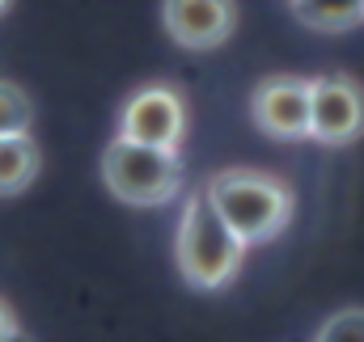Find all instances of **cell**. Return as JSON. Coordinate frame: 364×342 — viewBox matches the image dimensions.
<instances>
[{"instance_id": "5bb4252c", "label": "cell", "mask_w": 364, "mask_h": 342, "mask_svg": "<svg viewBox=\"0 0 364 342\" xmlns=\"http://www.w3.org/2000/svg\"><path fill=\"white\" fill-rule=\"evenodd\" d=\"M9 4H13V0H0V17H4V13H9Z\"/></svg>"}, {"instance_id": "4fadbf2b", "label": "cell", "mask_w": 364, "mask_h": 342, "mask_svg": "<svg viewBox=\"0 0 364 342\" xmlns=\"http://www.w3.org/2000/svg\"><path fill=\"white\" fill-rule=\"evenodd\" d=\"M9 342H30V338H26V334H21V330H17V334H13V338H9Z\"/></svg>"}, {"instance_id": "6da1fadb", "label": "cell", "mask_w": 364, "mask_h": 342, "mask_svg": "<svg viewBox=\"0 0 364 342\" xmlns=\"http://www.w3.org/2000/svg\"><path fill=\"white\" fill-rule=\"evenodd\" d=\"M208 203L216 207V216L242 237V246H267L275 241L288 220H292V186L284 177L267 170H250V165H229L216 170L203 182Z\"/></svg>"}, {"instance_id": "52a82bcc", "label": "cell", "mask_w": 364, "mask_h": 342, "mask_svg": "<svg viewBox=\"0 0 364 342\" xmlns=\"http://www.w3.org/2000/svg\"><path fill=\"white\" fill-rule=\"evenodd\" d=\"M161 26L182 51H216L233 38V0H161Z\"/></svg>"}, {"instance_id": "ba28073f", "label": "cell", "mask_w": 364, "mask_h": 342, "mask_svg": "<svg viewBox=\"0 0 364 342\" xmlns=\"http://www.w3.org/2000/svg\"><path fill=\"white\" fill-rule=\"evenodd\" d=\"M38 170H43V153L34 136H0V199L30 190Z\"/></svg>"}, {"instance_id": "277c9868", "label": "cell", "mask_w": 364, "mask_h": 342, "mask_svg": "<svg viewBox=\"0 0 364 342\" xmlns=\"http://www.w3.org/2000/svg\"><path fill=\"white\" fill-rule=\"evenodd\" d=\"M186 118H191V110H186L182 89L166 85V81H149V85L132 89V97L123 101L119 140L149 144V148H161V153H182Z\"/></svg>"}, {"instance_id": "30bf717a", "label": "cell", "mask_w": 364, "mask_h": 342, "mask_svg": "<svg viewBox=\"0 0 364 342\" xmlns=\"http://www.w3.org/2000/svg\"><path fill=\"white\" fill-rule=\"evenodd\" d=\"M30 127H34L30 93L0 77V136H30Z\"/></svg>"}, {"instance_id": "8992f818", "label": "cell", "mask_w": 364, "mask_h": 342, "mask_svg": "<svg viewBox=\"0 0 364 342\" xmlns=\"http://www.w3.org/2000/svg\"><path fill=\"white\" fill-rule=\"evenodd\" d=\"M250 123L279 144L309 140V77L275 72L250 93Z\"/></svg>"}, {"instance_id": "7a4b0ae2", "label": "cell", "mask_w": 364, "mask_h": 342, "mask_svg": "<svg viewBox=\"0 0 364 342\" xmlns=\"http://www.w3.org/2000/svg\"><path fill=\"white\" fill-rule=\"evenodd\" d=\"M242 258H246L242 237L216 216L208 194L203 190L186 194L178 216V233H174V262H178L182 279L191 287H199V292H216L242 270Z\"/></svg>"}, {"instance_id": "8fae6325", "label": "cell", "mask_w": 364, "mask_h": 342, "mask_svg": "<svg viewBox=\"0 0 364 342\" xmlns=\"http://www.w3.org/2000/svg\"><path fill=\"white\" fill-rule=\"evenodd\" d=\"M314 342H364V309L352 304V309L331 313V317L318 326Z\"/></svg>"}, {"instance_id": "9c48e42d", "label": "cell", "mask_w": 364, "mask_h": 342, "mask_svg": "<svg viewBox=\"0 0 364 342\" xmlns=\"http://www.w3.org/2000/svg\"><path fill=\"white\" fill-rule=\"evenodd\" d=\"M292 13L318 34H343L364 21V0H292Z\"/></svg>"}, {"instance_id": "5b68a950", "label": "cell", "mask_w": 364, "mask_h": 342, "mask_svg": "<svg viewBox=\"0 0 364 342\" xmlns=\"http://www.w3.org/2000/svg\"><path fill=\"white\" fill-rule=\"evenodd\" d=\"M364 136V89L348 72H322L309 81V140L322 148H348Z\"/></svg>"}, {"instance_id": "7c38bea8", "label": "cell", "mask_w": 364, "mask_h": 342, "mask_svg": "<svg viewBox=\"0 0 364 342\" xmlns=\"http://www.w3.org/2000/svg\"><path fill=\"white\" fill-rule=\"evenodd\" d=\"M17 330H21V326H17V313L9 309V300H0V342H9Z\"/></svg>"}, {"instance_id": "3957f363", "label": "cell", "mask_w": 364, "mask_h": 342, "mask_svg": "<svg viewBox=\"0 0 364 342\" xmlns=\"http://www.w3.org/2000/svg\"><path fill=\"white\" fill-rule=\"evenodd\" d=\"M102 182L127 207H166L182 190V157L114 136L102 153Z\"/></svg>"}]
</instances>
